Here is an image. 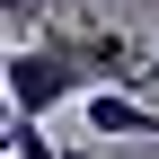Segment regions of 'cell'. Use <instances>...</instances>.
Returning a JSON list of instances; mask_svg holds the SVG:
<instances>
[{
	"mask_svg": "<svg viewBox=\"0 0 159 159\" xmlns=\"http://www.w3.org/2000/svg\"><path fill=\"white\" fill-rule=\"evenodd\" d=\"M142 44L115 27H35L27 44H9V80H0V106L27 115V124H44L53 106H89L97 89H133L142 97Z\"/></svg>",
	"mask_w": 159,
	"mask_h": 159,
	"instance_id": "1",
	"label": "cell"
},
{
	"mask_svg": "<svg viewBox=\"0 0 159 159\" xmlns=\"http://www.w3.org/2000/svg\"><path fill=\"white\" fill-rule=\"evenodd\" d=\"M9 159H62V150H53V133H44V124L9 115Z\"/></svg>",
	"mask_w": 159,
	"mask_h": 159,
	"instance_id": "3",
	"label": "cell"
},
{
	"mask_svg": "<svg viewBox=\"0 0 159 159\" xmlns=\"http://www.w3.org/2000/svg\"><path fill=\"white\" fill-rule=\"evenodd\" d=\"M62 159H97V150H89V142H71V150H62Z\"/></svg>",
	"mask_w": 159,
	"mask_h": 159,
	"instance_id": "5",
	"label": "cell"
},
{
	"mask_svg": "<svg viewBox=\"0 0 159 159\" xmlns=\"http://www.w3.org/2000/svg\"><path fill=\"white\" fill-rule=\"evenodd\" d=\"M80 115H89V133H97V142H159V115H150L133 89H97Z\"/></svg>",
	"mask_w": 159,
	"mask_h": 159,
	"instance_id": "2",
	"label": "cell"
},
{
	"mask_svg": "<svg viewBox=\"0 0 159 159\" xmlns=\"http://www.w3.org/2000/svg\"><path fill=\"white\" fill-rule=\"evenodd\" d=\"M0 18H9V27H27V35H35V27H44V18H53V0H0Z\"/></svg>",
	"mask_w": 159,
	"mask_h": 159,
	"instance_id": "4",
	"label": "cell"
},
{
	"mask_svg": "<svg viewBox=\"0 0 159 159\" xmlns=\"http://www.w3.org/2000/svg\"><path fill=\"white\" fill-rule=\"evenodd\" d=\"M0 80H9V53H0Z\"/></svg>",
	"mask_w": 159,
	"mask_h": 159,
	"instance_id": "6",
	"label": "cell"
}]
</instances>
